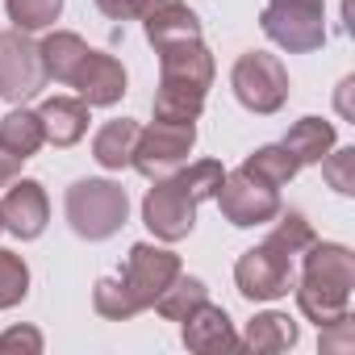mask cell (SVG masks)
Listing matches in <instances>:
<instances>
[{
  "mask_svg": "<svg viewBox=\"0 0 355 355\" xmlns=\"http://www.w3.org/2000/svg\"><path fill=\"white\" fill-rule=\"evenodd\" d=\"M351 288H355V255H351V247L313 239L301 251V280L293 284L297 309L309 322L330 326L334 318L351 313Z\"/></svg>",
  "mask_w": 355,
  "mask_h": 355,
  "instance_id": "obj_1",
  "label": "cell"
},
{
  "mask_svg": "<svg viewBox=\"0 0 355 355\" xmlns=\"http://www.w3.org/2000/svg\"><path fill=\"white\" fill-rule=\"evenodd\" d=\"M63 209H67V226H71L80 239L105 243V239H113V234L125 226V218H130V197H125V189H121L117 180H76V184L67 189Z\"/></svg>",
  "mask_w": 355,
  "mask_h": 355,
  "instance_id": "obj_2",
  "label": "cell"
},
{
  "mask_svg": "<svg viewBox=\"0 0 355 355\" xmlns=\"http://www.w3.org/2000/svg\"><path fill=\"white\" fill-rule=\"evenodd\" d=\"M259 26L280 51L309 55L326 42V5L322 0H268Z\"/></svg>",
  "mask_w": 355,
  "mask_h": 355,
  "instance_id": "obj_3",
  "label": "cell"
},
{
  "mask_svg": "<svg viewBox=\"0 0 355 355\" xmlns=\"http://www.w3.org/2000/svg\"><path fill=\"white\" fill-rule=\"evenodd\" d=\"M230 88H234L243 109L268 117V113H280L288 101V71L276 55L247 51V55H239V63L230 71Z\"/></svg>",
  "mask_w": 355,
  "mask_h": 355,
  "instance_id": "obj_4",
  "label": "cell"
},
{
  "mask_svg": "<svg viewBox=\"0 0 355 355\" xmlns=\"http://www.w3.org/2000/svg\"><path fill=\"white\" fill-rule=\"evenodd\" d=\"M193 146H197V125L150 121L146 130H138L130 167L138 175H146V180H167V175H175V171L189 163Z\"/></svg>",
  "mask_w": 355,
  "mask_h": 355,
  "instance_id": "obj_5",
  "label": "cell"
},
{
  "mask_svg": "<svg viewBox=\"0 0 355 355\" xmlns=\"http://www.w3.org/2000/svg\"><path fill=\"white\" fill-rule=\"evenodd\" d=\"M234 284L247 301H280L288 297V288L297 284L293 276V255H284L280 247H272L268 239L251 251L239 255L234 263Z\"/></svg>",
  "mask_w": 355,
  "mask_h": 355,
  "instance_id": "obj_6",
  "label": "cell"
},
{
  "mask_svg": "<svg viewBox=\"0 0 355 355\" xmlns=\"http://www.w3.org/2000/svg\"><path fill=\"white\" fill-rule=\"evenodd\" d=\"M155 189H146L142 197V222L146 230L159 239V243H180L193 234L197 226V201L193 193L175 180V175H167V180H150Z\"/></svg>",
  "mask_w": 355,
  "mask_h": 355,
  "instance_id": "obj_7",
  "label": "cell"
},
{
  "mask_svg": "<svg viewBox=\"0 0 355 355\" xmlns=\"http://www.w3.org/2000/svg\"><path fill=\"white\" fill-rule=\"evenodd\" d=\"M42 84H46V71H42L38 42H30L26 30H5L0 34V96L26 105L30 96L42 92Z\"/></svg>",
  "mask_w": 355,
  "mask_h": 355,
  "instance_id": "obj_8",
  "label": "cell"
},
{
  "mask_svg": "<svg viewBox=\"0 0 355 355\" xmlns=\"http://www.w3.org/2000/svg\"><path fill=\"white\" fill-rule=\"evenodd\" d=\"M180 276V255L167 251V247H155V243H134L117 280L125 284V293L138 301V309H150L155 297Z\"/></svg>",
  "mask_w": 355,
  "mask_h": 355,
  "instance_id": "obj_9",
  "label": "cell"
},
{
  "mask_svg": "<svg viewBox=\"0 0 355 355\" xmlns=\"http://www.w3.org/2000/svg\"><path fill=\"white\" fill-rule=\"evenodd\" d=\"M214 201H218L222 218H226L230 226H239V230L268 226V222L280 214V193L268 189V184H259V180H251L243 167H239V171H226V180H222V189H218Z\"/></svg>",
  "mask_w": 355,
  "mask_h": 355,
  "instance_id": "obj_10",
  "label": "cell"
},
{
  "mask_svg": "<svg viewBox=\"0 0 355 355\" xmlns=\"http://www.w3.org/2000/svg\"><path fill=\"white\" fill-rule=\"evenodd\" d=\"M0 218H5V230L17 234L21 243L38 239L51 222V201H46V189L38 180H13L5 201H0Z\"/></svg>",
  "mask_w": 355,
  "mask_h": 355,
  "instance_id": "obj_11",
  "label": "cell"
},
{
  "mask_svg": "<svg viewBox=\"0 0 355 355\" xmlns=\"http://www.w3.org/2000/svg\"><path fill=\"white\" fill-rule=\"evenodd\" d=\"M71 88L80 92V101L88 109H109V105H117L125 96V67L105 51H88V59L80 63Z\"/></svg>",
  "mask_w": 355,
  "mask_h": 355,
  "instance_id": "obj_12",
  "label": "cell"
},
{
  "mask_svg": "<svg viewBox=\"0 0 355 355\" xmlns=\"http://www.w3.org/2000/svg\"><path fill=\"white\" fill-rule=\"evenodd\" d=\"M138 21H142L146 42L155 51L159 46H171V42H193V38H201V17L184 5V0H146V13Z\"/></svg>",
  "mask_w": 355,
  "mask_h": 355,
  "instance_id": "obj_13",
  "label": "cell"
},
{
  "mask_svg": "<svg viewBox=\"0 0 355 355\" xmlns=\"http://www.w3.org/2000/svg\"><path fill=\"white\" fill-rule=\"evenodd\" d=\"M159 80L209 92V84H214V55H209V46L201 38L159 46Z\"/></svg>",
  "mask_w": 355,
  "mask_h": 355,
  "instance_id": "obj_14",
  "label": "cell"
},
{
  "mask_svg": "<svg viewBox=\"0 0 355 355\" xmlns=\"http://www.w3.org/2000/svg\"><path fill=\"white\" fill-rule=\"evenodd\" d=\"M184 347L197 355H222V351H239V334L234 322L222 305L201 301L189 318H184Z\"/></svg>",
  "mask_w": 355,
  "mask_h": 355,
  "instance_id": "obj_15",
  "label": "cell"
},
{
  "mask_svg": "<svg viewBox=\"0 0 355 355\" xmlns=\"http://www.w3.org/2000/svg\"><path fill=\"white\" fill-rule=\"evenodd\" d=\"M38 117H42V134H46L51 146H76L88 134V121H92L88 105L80 96H51V101H42Z\"/></svg>",
  "mask_w": 355,
  "mask_h": 355,
  "instance_id": "obj_16",
  "label": "cell"
},
{
  "mask_svg": "<svg viewBox=\"0 0 355 355\" xmlns=\"http://www.w3.org/2000/svg\"><path fill=\"white\" fill-rule=\"evenodd\" d=\"M297 322L280 309H268V313H255L239 338V351H251V355H276V351H288L297 347Z\"/></svg>",
  "mask_w": 355,
  "mask_h": 355,
  "instance_id": "obj_17",
  "label": "cell"
},
{
  "mask_svg": "<svg viewBox=\"0 0 355 355\" xmlns=\"http://www.w3.org/2000/svg\"><path fill=\"white\" fill-rule=\"evenodd\" d=\"M88 42L80 38V34H71V30H55V34H46L42 42H38V55H42V71H46V80H55V84H71L76 80V71H80V63L88 59Z\"/></svg>",
  "mask_w": 355,
  "mask_h": 355,
  "instance_id": "obj_18",
  "label": "cell"
},
{
  "mask_svg": "<svg viewBox=\"0 0 355 355\" xmlns=\"http://www.w3.org/2000/svg\"><path fill=\"white\" fill-rule=\"evenodd\" d=\"M138 121H130V117H117V121H105L101 130H96V138H92V159L105 167V171H121V167H130V159H134V142H138Z\"/></svg>",
  "mask_w": 355,
  "mask_h": 355,
  "instance_id": "obj_19",
  "label": "cell"
},
{
  "mask_svg": "<svg viewBox=\"0 0 355 355\" xmlns=\"http://www.w3.org/2000/svg\"><path fill=\"white\" fill-rule=\"evenodd\" d=\"M334 125L326 117H301L288 134H284V150L297 159V167H309V163H322L326 150H334Z\"/></svg>",
  "mask_w": 355,
  "mask_h": 355,
  "instance_id": "obj_20",
  "label": "cell"
},
{
  "mask_svg": "<svg viewBox=\"0 0 355 355\" xmlns=\"http://www.w3.org/2000/svg\"><path fill=\"white\" fill-rule=\"evenodd\" d=\"M0 146H5L9 155H17V159L38 155V150L46 146V134H42V117H38V109L17 105L9 117H0Z\"/></svg>",
  "mask_w": 355,
  "mask_h": 355,
  "instance_id": "obj_21",
  "label": "cell"
},
{
  "mask_svg": "<svg viewBox=\"0 0 355 355\" xmlns=\"http://www.w3.org/2000/svg\"><path fill=\"white\" fill-rule=\"evenodd\" d=\"M201 109H205V92H201V88H189V84H167V80H159V92H155V121L197 125Z\"/></svg>",
  "mask_w": 355,
  "mask_h": 355,
  "instance_id": "obj_22",
  "label": "cell"
},
{
  "mask_svg": "<svg viewBox=\"0 0 355 355\" xmlns=\"http://www.w3.org/2000/svg\"><path fill=\"white\" fill-rule=\"evenodd\" d=\"M243 171L251 175V180L268 184V189H284L301 167H297V159L284 150V142H268V146H259V150H251V155L243 159Z\"/></svg>",
  "mask_w": 355,
  "mask_h": 355,
  "instance_id": "obj_23",
  "label": "cell"
},
{
  "mask_svg": "<svg viewBox=\"0 0 355 355\" xmlns=\"http://www.w3.org/2000/svg\"><path fill=\"white\" fill-rule=\"evenodd\" d=\"M201 301H209V288H205V280H197V276H175L159 297H155V305L150 309H159V318H167V322H184Z\"/></svg>",
  "mask_w": 355,
  "mask_h": 355,
  "instance_id": "obj_24",
  "label": "cell"
},
{
  "mask_svg": "<svg viewBox=\"0 0 355 355\" xmlns=\"http://www.w3.org/2000/svg\"><path fill=\"white\" fill-rule=\"evenodd\" d=\"M272 222H276V226H272L268 243H272V247H280L284 255H301V251L318 239V234H313V226H309V218H305V214H297V209H288V214L280 209Z\"/></svg>",
  "mask_w": 355,
  "mask_h": 355,
  "instance_id": "obj_25",
  "label": "cell"
},
{
  "mask_svg": "<svg viewBox=\"0 0 355 355\" xmlns=\"http://www.w3.org/2000/svg\"><path fill=\"white\" fill-rule=\"evenodd\" d=\"M92 305H96V313L109 318V322H130L134 313H142L138 301L125 293V284H121L117 276H101V280H96V288H92Z\"/></svg>",
  "mask_w": 355,
  "mask_h": 355,
  "instance_id": "obj_26",
  "label": "cell"
},
{
  "mask_svg": "<svg viewBox=\"0 0 355 355\" xmlns=\"http://www.w3.org/2000/svg\"><path fill=\"white\" fill-rule=\"evenodd\" d=\"M175 180H180V184L193 193V201L201 205V201H214V197H218V189H222V180H226V167H222L218 159H197V163H189V167L175 171Z\"/></svg>",
  "mask_w": 355,
  "mask_h": 355,
  "instance_id": "obj_27",
  "label": "cell"
},
{
  "mask_svg": "<svg viewBox=\"0 0 355 355\" xmlns=\"http://www.w3.org/2000/svg\"><path fill=\"white\" fill-rule=\"evenodd\" d=\"M30 297V268L21 255L0 247V309H13Z\"/></svg>",
  "mask_w": 355,
  "mask_h": 355,
  "instance_id": "obj_28",
  "label": "cell"
},
{
  "mask_svg": "<svg viewBox=\"0 0 355 355\" xmlns=\"http://www.w3.org/2000/svg\"><path fill=\"white\" fill-rule=\"evenodd\" d=\"M5 9H9V21L13 30H46L59 21L63 13V0H5Z\"/></svg>",
  "mask_w": 355,
  "mask_h": 355,
  "instance_id": "obj_29",
  "label": "cell"
},
{
  "mask_svg": "<svg viewBox=\"0 0 355 355\" xmlns=\"http://www.w3.org/2000/svg\"><path fill=\"white\" fill-rule=\"evenodd\" d=\"M322 175H326V184L343 197L355 193V146H338V150H326L322 159Z\"/></svg>",
  "mask_w": 355,
  "mask_h": 355,
  "instance_id": "obj_30",
  "label": "cell"
},
{
  "mask_svg": "<svg viewBox=\"0 0 355 355\" xmlns=\"http://www.w3.org/2000/svg\"><path fill=\"white\" fill-rule=\"evenodd\" d=\"M322 330V351H351L355 347V322H351V313H343V318H334L330 326H318Z\"/></svg>",
  "mask_w": 355,
  "mask_h": 355,
  "instance_id": "obj_31",
  "label": "cell"
},
{
  "mask_svg": "<svg viewBox=\"0 0 355 355\" xmlns=\"http://www.w3.org/2000/svg\"><path fill=\"white\" fill-rule=\"evenodd\" d=\"M96 9L109 21H134V17L146 13V0H96Z\"/></svg>",
  "mask_w": 355,
  "mask_h": 355,
  "instance_id": "obj_32",
  "label": "cell"
},
{
  "mask_svg": "<svg viewBox=\"0 0 355 355\" xmlns=\"http://www.w3.org/2000/svg\"><path fill=\"white\" fill-rule=\"evenodd\" d=\"M5 347H21V351H42V334L34 330V326H13V330H5V334H0V351H5Z\"/></svg>",
  "mask_w": 355,
  "mask_h": 355,
  "instance_id": "obj_33",
  "label": "cell"
},
{
  "mask_svg": "<svg viewBox=\"0 0 355 355\" xmlns=\"http://www.w3.org/2000/svg\"><path fill=\"white\" fill-rule=\"evenodd\" d=\"M21 163L26 159H17V155H9L5 146H0V189H9L17 175H21Z\"/></svg>",
  "mask_w": 355,
  "mask_h": 355,
  "instance_id": "obj_34",
  "label": "cell"
},
{
  "mask_svg": "<svg viewBox=\"0 0 355 355\" xmlns=\"http://www.w3.org/2000/svg\"><path fill=\"white\" fill-rule=\"evenodd\" d=\"M0 234H5V218H0Z\"/></svg>",
  "mask_w": 355,
  "mask_h": 355,
  "instance_id": "obj_35",
  "label": "cell"
}]
</instances>
